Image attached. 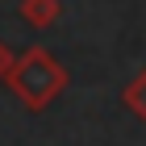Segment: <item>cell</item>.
<instances>
[{
    "instance_id": "cell-1",
    "label": "cell",
    "mask_w": 146,
    "mask_h": 146,
    "mask_svg": "<svg viewBox=\"0 0 146 146\" xmlns=\"http://www.w3.org/2000/svg\"><path fill=\"white\" fill-rule=\"evenodd\" d=\"M67 79H71L67 67H63L46 46H29V50L17 54V63L9 67L4 88L13 92V100L21 104L25 113H42V109H50V104L63 96Z\"/></svg>"
},
{
    "instance_id": "cell-2",
    "label": "cell",
    "mask_w": 146,
    "mask_h": 146,
    "mask_svg": "<svg viewBox=\"0 0 146 146\" xmlns=\"http://www.w3.org/2000/svg\"><path fill=\"white\" fill-rule=\"evenodd\" d=\"M17 13H21V21H29L34 29H50V25L63 17V0H21Z\"/></svg>"
},
{
    "instance_id": "cell-3",
    "label": "cell",
    "mask_w": 146,
    "mask_h": 146,
    "mask_svg": "<svg viewBox=\"0 0 146 146\" xmlns=\"http://www.w3.org/2000/svg\"><path fill=\"white\" fill-rule=\"evenodd\" d=\"M121 100H125V109L134 113L138 121H146V67H142V71H138V75L121 88Z\"/></svg>"
},
{
    "instance_id": "cell-4",
    "label": "cell",
    "mask_w": 146,
    "mask_h": 146,
    "mask_svg": "<svg viewBox=\"0 0 146 146\" xmlns=\"http://www.w3.org/2000/svg\"><path fill=\"white\" fill-rule=\"evenodd\" d=\"M17 63V54L9 50V42H0V84H4V75H9V67Z\"/></svg>"
}]
</instances>
